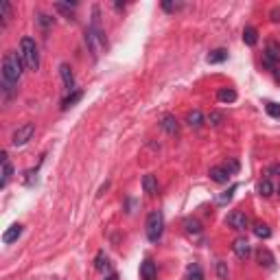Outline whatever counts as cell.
I'll return each mask as SVG.
<instances>
[{
	"label": "cell",
	"mask_w": 280,
	"mask_h": 280,
	"mask_svg": "<svg viewBox=\"0 0 280 280\" xmlns=\"http://www.w3.org/2000/svg\"><path fill=\"white\" fill-rule=\"evenodd\" d=\"M208 120H210V125H219L223 120V116L219 114V112H210V116H208Z\"/></svg>",
	"instance_id": "d6a6232c"
},
{
	"label": "cell",
	"mask_w": 280,
	"mask_h": 280,
	"mask_svg": "<svg viewBox=\"0 0 280 280\" xmlns=\"http://www.w3.org/2000/svg\"><path fill=\"white\" fill-rule=\"evenodd\" d=\"M276 193H278V195H280V184H278V188H276Z\"/></svg>",
	"instance_id": "8d00e7d4"
},
{
	"label": "cell",
	"mask_w": 280,
	"mask_h": 280,
	"mask_svg": "<svg viewBox=\"0 0 280 280\" xmlns=\"http://www.w3.org/2000/svg\"><path fill=\"white\" fill-rule=\"evenodd\" d=\"M0 162H2V180H0V186H7L9 184V180H11V175H13V166H11V162H9V156L2 151V156H0Z\"/></svg>",
	"instance_id": "8fae6325"
},
{
	"label": "cell",
	"mask_w": 280,
	"mask_h": 280,
	"mask_svg": "<svg viewBox=\"0 0 280 280\" xmlns=\"http://www.w3.org/2000/svg\"><path fill=\"white\" fill-rule=\"evenodd\" d=\"M20 55H22V62L29 70L40 68V50L33 38H22V42H20Z\"/></svg>",
	"instance_id": "3957f363"
},
{
	"label": "cell",
	"mask_w": 280,
	"mask_h": 280,
	"mask_svg": "<svg viewBox=\"0 0 280 280\" xmlns=\"http://www.w3.org/2000/svg\"><path fill=\"white\" fill-rule=\"evenodd\" d=\"M217 99L221 101V103H234V101H237V92H234L232 88H221L217 94Z\"/></svg>",
	"instance_id": "ffe728a7"
},
{
	"label": "cell",
	"mask_w": 280,
	"mask_h": 280,
	"mask_svg": "<svg viewBox=\"0 0 280 280\" xmlns=\"http://www.w3.org/2000/svg\"><path fill=\"white\" fill-rule=\"evenodd\" d=\"M20 234H22V226H20V223H13V226H9L7 230H4V234H2V243H4V245H9V243L18 241Z\"/></svg>",
	"instance_id": "7c38bea8"
},
{
	"label": "cell",
	"mask_w": 280,
	"mask_h": 280,
	"mask_svg": "<svg viewBox=\"0 0 280 280\" xmlns=\"http://www.w3.org/2000/svg\"><path fill=\"white\" fill-rule=\"evenodd\" d=\"M22 55L16 53V50H7L2 57V83L16 85L22 77Z\"/></svg>",
	"instance_id": "6da1fadb"
},
{
	"label": "cell",
	"mask_w": 280,
	"mask_h": 280,
	"mask_svg": "<svg viewBox=\"0 0 280 280\" xmlns=\"http://www.w3.org/2000/svg\"><path fill=\"white\" fill-rule=\"evenodd\" d=\"M81 96H83V92H81V90H75L73 94H68V96H66V99L62 101V108H64V110L73 108V105L77 103V101H81Z\"/></svg>",
	"instance_id": "cb8c5ba5"
},
{
	"label": "cell",
	"mask_w": 280,
	"mask_h": 280,
	"mask_svg": "<svg viewBox=\"0 0 280 280\" xmlns=\"http://www.w3.org/2000/svg\"><path fill=\"white\" fill-rule=\"evenodd\" d=\"M94 263H96L94 267L99 269V272H110V269H112V265H110V258H108V254H105V252H99V254H96Z\"/></svg>",
	"instance_id": "ac0fdd59"
},
{
	"label": "cell",
	"mask_w": 280,
	"mask_h": 280,
	"mask_svg": "<svg viewBox=\"0 0 280 280\" xmlns=\"http://www.w3.org/2000/svg\"><path fill=\"white\" fill-rule=\"evenodd\" d=\"M142 188H145L147 195H158V180H156V175L147 173V175L142 177Z\"/></svg>",
	"instance_id": "2e32d148"
},
{
	"label": "cell",
	"mask_w": 280,
	"mask_h": 280,
	"mask_svg": "<svg viewBox=\"0 0 280 280\" xmlns=\"http://www.w3.org/2000/svg\"><path fill=\"white\" fill-rule=\"evenodd\" d=\"M85 44L92 50L94 57L101 53V48L105 46V38H103V31H101V24H99V7H94V20H92V24L85 29Z\"/></svg>",
	"instance_id": "7a4b0ae2"
},
{
	"label": "cell",
	"mask_w": 280,
	"mask_h": 280,
	"mask_svg": "<svg viewBox=\"0 0 280 280\" xmlns=\"http://www.w3.org/2000/svg\"><path fill=\"white\" fill-rule=\"evenodd\" d=\"M160 127L166 131V134H171V136H175L177 131H180V123H177V119L173 114H164V116H162Z\"/></svg>",
	"instance_id": "30bf717a"
},
{
	"label": "cell",
	"mask_w": 280,
	"mask_h": 280,
	"mask_svg": "<svg viewBox=\"0 0 280 280\" xmlns=\"http://www.w3.org/2000/svg\"><path fill=\"white\" fill-rule=\"evenodd\" d=\"M258 195H261V197L274 195V184H272V180H269V177L261 180V184H258Z\"/></svg>",
	"instance_id": "603a6c76"
},
{
	"label": "cell",
	"mask_w": 280,
	"mask_h": 280,
	"mask_svg": "<svg viewBox=\"0 0 280 280\" xmlns=\"http://www.w3.org/2000/svg\"><path fill=\"white\" fill-rule=\"evenodd\" d=\"M33 134H35V125H33V123H27V125L18 127V129L13 131L11 145H13V147H22V145H27V142L33 138Z\"/></svg>",
	"instance_id": "5b68a950"
},
{
	"label": "cell",
	"mask_w": 280,
	"mask_h": 280,
	"mask_svg": "<svg viewBox=\"0 0 280 280\" xmlns=\"http://www.w3.org/2000/svg\"><path fill=\"white\" fill-rule=\"evenodd\" d=\"M0 16H2V27H7L9 20H11V4L4 0V2H0Z\"/></svg>",
	"instance_id": "484cf974"
},
{
	"label": "cell",
	"mask_w": 280,
	"mask_h": 280,
	"mask_svg": "<svg viewBox=\"0 0 280 280\" xmlns=\"http://www.w3.org/2000/svg\"><path fill=\"white\" fill-rule=\"evenodd\" d=\"M184 7V4L182 2H169V0H164V2H162V9H164V11H180V9Z\"/></svg>",
	"instance_id": "f546056e"
},
{
	"label": "cell",
	"mask_w": 280,
	"mask_h": 280,
	"mask_svg": "<svg viewBox=\"0 0 280 280\" xmlns=\"http://www.w3.org/2000/svg\"><path fill=\"white\" fill-rule=\"evenodd\" d=\"M186 123L191 125V127H201L203 125V114L200 110H193V112H188V116H186Z\"/></svg>",
	"instance_id": "44dd1931"
},
{
	"label": "cell",
	"mask_w": 280,
	"mask_h": 280,
	"mask_svg": "<svg viewBox=\"0 0 280 280\" xmlns=\"http://www.w3.org/2000/svg\"><path fill=\"white\" fill-rule=\"evenodd\" d=\"M234 191H237V184L230 186L226 193H221V195L217 197V203H226V201H230V200H232V195H234Z\"/></svg>",
	"instance_id": "83f0119b"
},
{
	"label": "cell",
	"mask_w": 280,
	"mask_h": 280,
	"mask_svg": "<svg viewBox=\"0 0 280 280\" xmlns=\"http://www.w3.org/2000/svg\"><path fill=\"white\" fill-rule=\"evenodd\" d=\"M263 62H265V66H269V68H274V66L280 62V44L278 42L267 44V48H265V53H263Z\"/></svg>",
	"instance_id": "52a82bcc"
},
{
	"label": "cell",
	"mask_w": 280,
	"mask_h": 280,
	"mask_svg": "<svg viewBox=\"0 0 280 280\" xmlns=\"http://www.w3.org/2000/svg\"><path fill=\"white\" fill-rule=\"evenodd\" d=\"M226 221H228V226H230L232 230H239V232H243L249 226L247 215H245V212H241V210H232L230 215H228Z\"/></svg>",
	"instance_id": "8992f818"
},
{
	"label": "cell",
	"mask_w": 280,
	"mask_h": 280,
	"mask_svg": "<svg viewBox=\"0 0 280 280\" xmlns=\"http://www.w3.org/2000/svg\"><path fill=\"white\" fill-rule=\"evenodd\" d=\"M226 59H228V50H223V48H217L208 55V64H221Z\"/></svg>",
	"instance_id": "7402d4cb"
},
{
	"label": "cell",
	"mask_w": 280,
	"mask_h": 280,
	"mask_svg": "<svg viewBox=\"0 0 280 280\" xmlns=\"http://www.w3.org/2000/svg\"><path fill=\"white\" fill-rule=\"evenodd\" d=\"M140 278L142 280H156L158 278V267H156V263L151 261V258L142 261V265H140Z\"/></svg>",
	"instance_id": "9c48e42d"
},
{
	"label": "cell",
	"mask_w": 280,
	"mask_h": 280,
	"mask_svg": "<svg viewBox=\"0 0 280 280\" xmlns=\"http://www.w3.org/2000/svg\"><path fill=\"white\" fill-rule=\"evenodd\" d=\"M256 258H258V263H261L263 267H267V269H272V267H274V263H276L274 254L269 252V249H265V247H261V249L256 252Z\"/></svg>",
	"instance_id": "9a60e30c"
},
{
	"label": "cell",
	"mask_w": 280,
	"mask_h": 280,
	"mask_svg": "<svg viewBox=\"0 0 280 280\" xmlns=\"http://www.w3.org/2000/svg\"><path fill=\"white\" fill-rule=\"evenodd\" d=\"M184 228H186V232L188 234H200L201 232V223L197 221V219H184Z\"/></svg>",
	"instance_id": "d4e9b609"
},
{
	"label": "cell",
	"mask_w": 280,
	"mask_h": 280,
	"mask_svg": "<svg viewBox=\"0 0 280 280\" xmlns=\"http://www.w3.org/2000/svg\"><path fill=\"white\" fill-rule=\"evenodd\" d=\"M221 166H223V169H226L228 173H230V175L239 171V162H237V160H230V162H226V164H221Z\"/></svg>",
	"instance_id": "1f68e13d"
},
{
	"label": "cell",
	"mask_w": 280,
	"mask_h": 280,
	"mask_svg": "<svg viewBox=\"0 0 280 280\" xmlns=\"http://www.w3.org/2000/svg\"><path fill=\"white\" fill-rule=\"evenodd\" d=\"M232 252L237 254V258H241V261H247L249 254H252V247H249L247 239H245V237H239L237 241L232 243Z\"/></svg>",
	"instance_id": "ba28073f"
},
{
	"label": "cell",
	"mask_w": 280,
	"mask_h": 280,
	"mask_svg": "<svg viewBox=\"0 0 280 280\" xmlns=\"http://www.w3.org/2000/svg\"><path fill=\"white\" fill-rule=\"evenodd\" d=\"M162 232H164V217L160 210H154L147 217V239L151 243H158L162 239Z\"/></svg>",
	"instance_id": "277c9868"
},
{
	"label": "cell",
	"mask_w": 280,
	"mask_h": 280,
	"mask_svg": "<svg viewBox=\"0 0 280 280\" xmlns=\"http://www.w3.org/2000/svg\"><path fill=\"white\" fill-rule=\"evenodd\" d=\"M267 175H278L280 177V164H272L267 169Z\"/></svg>",
	"instance_id": "836d02e7"
},
{
	"label": "cell",
	"mask_w": 280,
	"mask_h": 280,
	"mask_svg": "<svg viewBox=\"0 0 280 280\" xmlns=\"http://www.w3.org/2000/svg\"><path fill=\"white\" fill-rule=\"evenodd\" d=\"M265 110H267V114L272 116V119H280V105L278 103H272V101H269V103L265 105Z\"/></svg>",
	"instance_id": "f1b7e54d"
},
{
	"label": "cell",
	"mask_w": 280,
	"mask_h": 280,
	"mask_svg": "<svg viewBox=\"0 0 280 280\" xmlns=\"http://www.w3.org/2000/svg\"><path fill=\"white\" fill-rule=\"evenodd\" d=\"M38 20H40V24H42V27H48V24H53V18L44 16V13H42V16H40Z\"/></svg>",
	"instance_id": "e575fe53"
},
{
	"label": "cell",
	"mask_w": 280,
	"mask_h": 280,
	"mask_svg": "<svg viewBox=\"0 0 280 280\" xmlns=\"http://www.w3.org/2000/svg\"><path fill=\"white\" fill-rule=\"evenodd\" d=\"M217 276L221 278V280H228V267H226V263H221V261L217 263Z\"/></svg>",
	"instance_id": "4dcf8cb0"
},
{
	"label": "cell",
	"mask_w": 280,
	"mask_h": 280,
	"mask_svg": "<svg viewBox=\"0 0 280 280\" xmlns=\"http://www.w3.org/2000/svg\"><path fill=\"white\" fill-rule=\"evenodd\" d=\"M59 75H62V81H64L66 88L75 92V75H73V68H70L68 64H62V66H59Z\"/></svg>",
	"instance_id": "5bb4252c"
},
{
	"label": "cell",
	"mask_w": 280,
	"mask_h": 280,
	"mask_svg": "<svg viewBox=\"0 0 280 280\" xmlns=\"http://www.w3.org/2000/svg\"><path fill=\"white\" fill-rule=\"evenodd\" d=\"M105 280H119V276H116V274H110V276H105Z\"/></svg>",
	"instance_id": "d590c367"
},
{
	"label": "cell",
	"mask_w": 280,
	"mask_h": 280,
	"mask_svg": "<svg viewBox=\"0 0 280 280\" xmlns=\"http://www.w3.org/2000/svg\"><path fill=\"white\" fill-rule=\"evenodd\" d=\"M254 234H256L258 239H269L272 237V230H269L267 223H256V226H254Z\"/></svg>",
	"instance_id": "4316f807"
},
{
	"label": "cell",
	"mask_w": 280,
	"mask_h": 280,
	"mask_svg": "<svg viewBox=\"0 0 280 280\" xmlns=\"http://www.w3.org/2000/svg\"><path fill=\"white\" fill-rule=\"evenodd\" d=\"M243 42L247 44V46H256L258 42V31L254 27H247L245 31H243Z\"/></svg>",
	"instance_id": "d6986e66"
},
{
	"label": "cell",
	"mask_w": 280,
	"mask_h": 280,
	"mask_svg": "<svg viewBox=\"0 0 280 280\" xmlns=\"http://www.w3.org/2000/svg\"><path fill=\"white\" fill-rule=\"evenodd\" d=\"M208 175H210V180L217 182V184H228V180H230V173L223 169V166H212V169L208 171Z\"/></svg>",
	"instance_id": "4fadbf2b"
},
{
	"label": "cell",
	"mask_w": 280,
	"mask_h": 280,
	"mask_svg": "<svg viewBox=\"0 0 280 280\" xmlns=\"http://www.w3.org/2000/svg\"><path fill=\"white\" fill-rule=\"evenodd\" d=\"M184 280H203V272L197 263H191L186 267V274H184Z\"/></svg>",
	"instance_id": "e0dca14e"
}]
</instances>
